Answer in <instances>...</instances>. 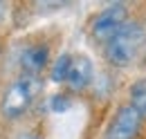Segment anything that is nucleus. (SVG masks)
Returning <instances> with one entry per match:
<instances>
[{"mask_svg":"<svg viewBox=\"0 0 146 139\" xmlns=\"http://www.w3.org/2000/svg\"><path fill=\"white\" fill-rule=\"evenodd\" d=\"M146 47V20L137 14L128 18L121 32L101 47V56L112 70H128Z\"/></svg>","mask_w":146,"mask_h":139,"instance_id":"obj_1","label":"nucleus"},{"mask_svg":"<svg viewBox=\"0 0 146 139\" xmlns=\"http://www.w3.org/2000/svg\"><path fill=\"white\" fill-rule=\"evenodd\" d=\"M47 74L52 83L63 85L65 92L76 94V97L88 92L97 81V68L92 58L76 52H61L58 56H54Z\"/></svg>","mask_w":146,"mask_h":139,"instance_id":"obj_2","label":"nucleus"},{"mask_svg":"<svg viewBox=\"0 0 146 139\" xmlns=\"http://www.w3.org/2000/svg\"><path fill=\"white\" fill-rule=\"evenodd\" d=\"M43 79L29 74H16L5 90L0 92V119L2 121H20L27 117L40 99Z\"/></svg>","mask_w":146,"mask_h":139,"instance_id":"obj_3","label":"nucleus"},{"mask_svg":"<svg viewBox=\"0 0 146 139\" xmlns=\"http://www.w3.org/2000/svg\"><path fill=\"white\" fill-rule=\"evenodd\" d=\"M133 16V9L126 2H112L101 7L94 16L88 20V36L92 43H97L99 47H104L110 43L115 36L121 32V27L128 23V18Z\"/></svg>","mask_w":146,"mask_h":139,"instance_id":"obj_4","label":"nucleus"},{"mask_svg":"<svg viewBox=\"0 0 146 139\" xmlns=\"http://www.w3.org/2000/svg\"><path fill=\"white\" fill-rule=\"evenodd\" d=\"M54 61L52 56V45L43 38H34V40H25L16 52V65H18V74H29V76H40L50 70Z\"/></svg>","mask_w":146,"mask_h":139,"instance_id":"obj_5","label":"nucleus"},{"mask_svg":"<svg viewBox=\"0 0 146 139\" xmlns=\"http://www.w3.org/2000/svg\"><path fill=\"white\" fill-rule=\"evenodd\" d=\"M146 126V119L130 103H121L110 117L104 139H137Z\"/></svg>","mask_w":146,"mask_h":139,"instance_id":"obj_6","label":"nucleus"},{"mask_svg":"<svg viewBox=\"0 0 146 139\" xmlns=\"http://www.w3.org/2000/svg\"><path fill=\"white\" fill-rule=\"evenodd\" d=\"M126 103H130L146 119V79H137V81L130 83Z\"/></svg>","mask_w":146,"mask_h":139,"instance_id":"obj_7","label":"nucleus"},{"mask_svg":"<svg viewBox=\"0 0 146 139\" xmlns=\"http://www.w3.org/2000/svg\"><path fill=\"white\" fill-rule=\"evenodd\" d=\"M16 139H47V137L40 135V132H36V130H25V132H20Z\"/></svg>","mask_w":146,"mask_h":139,"instance_id":"obj_8","label":"nucleus"},{"mask_svg":"<svg viewBox=\"0 0 146 139\" xmlns=\"http://www.w3.org/2000/svg\"><path fill=\"white\" fill-rule=\"evenodd\" d=\"M5 14H7V5H2V2H0V23H2Z\"/></svg>","mask_w":146,"mask_h":139,"instance_id":"obj_9","label":"nucleus"},{"mask_svg":"<svg viewBox=\"0 0 146 139\" xmlns=\"http://www.w3.org/2000/svg\"><path fill=\"white\" fill-rule=\"evenodd\" d=\"M2 54H5V38L0 36V58H2Z\"/></svg>","mask_w":146,"mask_h":139,"instance_id":"obj_10","label":"nucleus"}]
</instances>
